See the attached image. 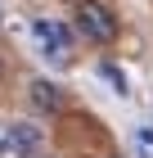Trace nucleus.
Returning a JSON list of instances; mask_svg holds the SVG:
<instances>
[{"mask_svg": "<svg viewBox=\"0 0 153 158\" xmlns=\"http://www.w3.org/2000/svg\"><path fill=\"white\" fill-rule=\"evenodd\" d=\"M0 77H5V59H0Z\"/></svg>", "mask_w": 153, "mask_h": 158, "instance_id": "nucleus-6", "label": "nucleus"}, {"mask_svg": "<svg viewBox=\"0 0 153 158\" xmlns=\"http://www.w3.org/2000/svg\"><path fill=\"white\" fill-rule=\"evenodd\" d=\"M72 23H77V32H81L86 41H95V45H113V41H117V14L108 9L104 0H77V5H72Z\"/></svg>", "mask_w": 153, "mask_h": 158, "instance_id": "nucleus-1", "label": "nucleus"}, {"mask_svg": "<svg viewBox=\"0 0 153 158\" xmlns=\"http://www.w3.org/2000/svg\"><path fill=\"white\" fill-rule=\"evenodd\" d=\"M32 36H36V45H41V54H45L50 63H72V32L63 23L36 18V23H32Z\"/></svg>", "mask_w": 153, "mask_h": 158, "instance_id": "nucleus-2", "label": "nucleus"}, {"mask_svg": "<svg viewBox=\"0 0 153 158\" xmlns=\"http://www.w3.org/2000/svg\"><path fill=\"white\" fill-rule=\"evenodd\" d=\"M9 149L23 154V158H36V154H41V131L27 127V122H14V127H9Z\"/></svg>", "mask_w": 153, "mask_h": 158, "instance_id": "nucleus-4", "label": "nucleus"}, {"mask_svg": "<svg viewBox=\"0 0 153 158\" xmlns=\"http://www.w3.org/2000/svg\"><path fill=\"white\" fill-rule=\"evenodd\" d=\"M140 140H144V145H153V127H140Z\"/></svg>", "mask_w": 153, "mask_h": 158, "instance_id": "nucleus-5", "label": "nucleus"}, {"mask_svg": "<svg viewBox=\"0 0 153 158\" xmlns=\"http://www.w3.org/2000/svg\"><path fill=\"white\" fill-rule=\"evenodd\" d=\"M36 158H54V154H36Z\"/></svg>", "mask_w": 153, "mask_h": 158, "instance_id": "nucleus-7", "label": "nucleus"}, {"mask_svg": "<svg viewBox=\"0 0 153 158\" xmlns=\"http://www.w3.org/2000/svg\"><path fill=\"white\" fill-rule=\"evenodd\" d=\"M27 99H32L36 113H59L63 109V90L50 81V77H32V81H27Z\"/></svg>", "mask_w": 153, "mask_h": 158, "instance_id": "nucleus-3", "label": "nucleus"}, {"mask_svg": "<svg viewBox=\"0 0 153 158\" xmlns=\"http://www.w3.org/2000/svg\"><path fill=\"white\" fill-rule=\"evenodd\" d=\"M0 23H5V14H0Z\"/></svg>", "mask_w": 153, "mask_h": 158, "instance_id": "nucleus-8", "label": "nucleus"}]
</instances>
